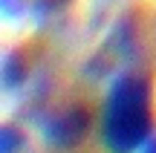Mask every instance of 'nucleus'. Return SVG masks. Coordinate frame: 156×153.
Returning a JSON list of instances; mask_svg holds the SVG:
<instances>
[{
    "mask_svg": "<svg viewBox=\"0 0 156 153\" xmlns=\"http://www.w3.org/2000/svg\"><path fill=\"white\" fill-rule=\"evenodd\" d=\"M156 130L153 81L145 72H119L101 107V142L107 153H139Z\"/></svg>",
    "mask_w": 156,
    "mask_h": 153,
    "instance_id": "nucleus-1",
    "label": "nucleus"
},
{
    "mask_svg": "<svg viewBox=\"0 0 156 153\" xmlns=\"http://www.w3.org/2000/svg\"><path fill=\"white\" fill-rule=\"evenodd\" d=\"M90 127H93L90 110L84 104H67L46 113V119L41 121V136L55 150H75L90 136Z\"/></svg>",
    "mask_w": 156,
    "mask_h": 153,
    "instance_id": "nucleus-2",
    "label": "nucleus"
},
{
    "mask_svg": "<svg viewBox=\"0 0 156 153\" xmlns=\"http://www.w3.org/2000/svg\"><path fill=\"white\" fill-rule=\"evenodd\" d=\"M29 78V58L23 49H9L0 64V81L6 92H17Z\"/></svg>",
    "mask_w": 156,
    "mask_h": 153,
    "instance_id": "nucleus-3",
    "label": "nucleus"
},
{
    "mask_svg": "<svg viewBox=\"0 0 156 153\" xmlns=\"http://www.w3.org/2000/svg\"><path fill=\"white\" fill-rule=\"evenodd\" d=\"M26 150V136L17 127L3 124L0 127V153H23Z\"/></svg>",
    "mask_w": 156,
    "mask_h": 153,
    "instance_id": "nucleus-4",
    "label": "nucleus"
},
{
    "mask_svg": "<svg viewBox=\"0 0 156 153\" xmlns=\"http://www.w3.org/2000/svg\"><path fill=\"white\" fill-rule=\"evenodd\" d=\"M29 6H32V15L38 17V20H49V17L67 12L69 6H73V0H32Z\"/></svg>",
    "mask_w": 156,
    "mask_h": 153,
    "instance_id": "nucleus-5",
    "label": "nucleus"
},
{
    "mask_svg": "<svg viewBox=\"0 0 156 153\" xmlns=\"http://www.w3.org/2000/svg\"><path fill=\"white\" fill-rule=\"evenodd\" d=\"M0 9H3L6 17H17L26 9V0H0Z\"/></svg>",
    "mask_w": 156,
    "mask_h": 153,
    "instance_id": "nucleus-6",
    "label": "nucleus"
},
{
    "mask_svg": "<svg viewBox=\"0 0 156 153\" xmlns=\"http://www.w3.org/2000/svg\"><path fill=\"white\" fill-rule=\"evenodd\" d=\"M145 153H156V142H147L145 144Z\"/></svg>",
    "mask_w": 156,
    "mask_h": 153,
    "instance_id": "nucleus-7",
    "label": "nucleus"
}]
</instances>
